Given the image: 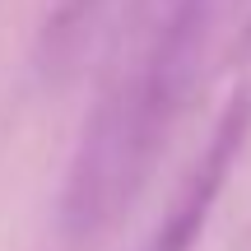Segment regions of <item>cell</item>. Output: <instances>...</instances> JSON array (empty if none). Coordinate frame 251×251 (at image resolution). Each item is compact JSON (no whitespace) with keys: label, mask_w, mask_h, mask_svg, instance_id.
Here are the masks:
<instances>
[{"label":"cell","mask_w":251,"mask_h":251,"mask_svg":"<svg viewBox=\"0 0 251 251\" xmlns=\"http://www.w3.org/2000/svg\"><path fill=\"white\" fill-rule=\"evenodd\" d=\"M112 0H51V14L42 24V42L51 56H75L79 42L98 28Z\"/></svg>","instance_id":"3957f363"},{"label":"cell","mask_w":251,"mask_h":251,"mask_svg":"<svg viewBox=\"0 0 251 251\" xmlns=\"http://www.w3.org/2000/svg\"><path fill=\"white\" fill-rule=\"evenodd\" d=\"M247 102H237V107L224 112V121L214 126V135H209L205 153H200V163L186 172V181H181V191L172 196L168 214H163V224L153 228V237L144 242L140 251H191V242L200 237V228H205L209 209H214V196L219 186H224L228 177V163L237 158V149H242V135H247Z\"/></svg>","instance_id":"7a4b0ae2"},{"label":"cell","mask_w":251,"mask_h":251,"mask_svg":"<svg viewBox=\"0 0 251 251\" xmlns=\"http://www.w3.org/2000/svg\"><path fill=\"white\" fill-rule=\"evenodd\" d=\"M214 0L158 5L149 0V24L140 28L130 61L107 79L79 130L75 158L65 168L61 224L70 237H98L130 209L149 177L153 153L181 117L200 56L209 42Z\"/></svg>","instance_id":"6da1fadb"}]
</instances>
